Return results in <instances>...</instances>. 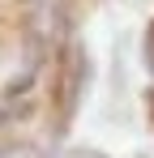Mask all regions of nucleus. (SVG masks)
<instances>
[{"mask_svg": "<svg viewBox=\"0 0 154 158\" xmlns=\"http://www.w3.org/2000/svg\"><path fill=\"white\" fill-rule=\"evenodd\" d=\"M0 158H34V150H22V145H17V150H4Z\"/></svg>", "mask_w": 154, "mask_h": 158, "instance_id": "f257e3e1", "label": "nucleus"}]
</instances>
